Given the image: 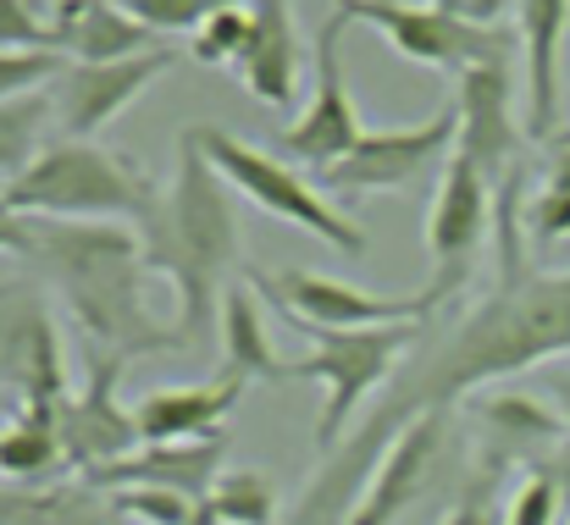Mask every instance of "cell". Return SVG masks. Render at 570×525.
<instances>
[{"label":"cell","instance_id":"cell-2","mask_svg":"<svg viewBox=\"0 0 570 525\" xmlns=\"http://www.w3.org/2000/svg\"><path fill=\"white\" fill-rule=\"evenodd\" d=\"M28 227V266L45 288L67 305L89 349L106 359L184 349L178 327L150 310V255L134 221H50L22 216Z\"/></svg>","mask_w":570,"mask_h":525},{"label":"cell","instance_id":"cell-36","mask_svg":"<svg viewBox=\"0 0 570 525\" xmlns=\"http://www.w3.org/2000/svg\"><path fill=\"white\" fill-rule=\"evenodd\" d=\"M0 255H28V227L11 210H0Z\"/></svg>","mask_w":570,"mask_h":525},{"label":"cell","instance_id":"cell-8","mask_svg":"<svg viewBox=\"0 0 570 525\" xmlns=\"http://www.w3.org/2000/svg\"><path fill=\"white\" fill-rule=\"evenodd\" d=\"M249 288L288 321V327H322V333H366V327H410L432 321L443 310L438 294H366L355 283L322 277V271H249Z\"/></svg>","mask_w":570,"mask_h":525},{"label":"cell","instance_id":"cell-23","mask_svg":"<svg viewBox=\"0 0 570 525\" xmlns=\"http://www.w3.org/2000/svg\"><path fill=\"white\" fill-rule=\"evenodd\" d=\"M61 409L67 404H17V415H6V426H0V476L6 482H39L50 470H67Z\"/></svg>","mask_w":570,"mask_h":525},{"label":"cell","instance_id":"cell-11","mask_svg":"<svg viewBox=\"0 0 570 525\" xmlns=\"http://www.w3.org/2000/svg\"><path fill=\"white\" fill-rule=\"evenodd\" d=\"M344 33H350L344 17H327V22L316 28V50H311V61H316V89H311L305 111H299V117L283 128V139H277V150H283L288 161H305V167H316V172L338 167V161L366 139L361 111H355V95H350V78H344Z\"/></svg>","mask_w":570,"mask_h":525},{"label":"cell","instance_id":"cell-17","mask_svg":"<svg viewBox=\"0 0 570 525\" xmlns=\"http://www.w3.org/2000/svg\"><path fill=\"white\" fill-rule=\"evenodd\" d=\"M570 0H515L521 33V83H527V139L560 133V50H566Z\"/></svg>","mask_w":570,"mask_h":525},{"label":"cell","instance_id":"cell-25","mask_svg":"<svg viewBox=\"0 0 570 525\" xmlns=\"http://www.w3.org/2000/svg\"><path fill=\"white\" fill-rule=\"evenodd\" d=\"M111 493H95L89 482L45 487V493H0V525H111Z\"/></svg>","mask_w":570,"mask_h":525},{"label":"cell","instance_id":"cell-29","mask_svg":"<svg viewBox=\"0 0 570 525\" xmlns=\"http://www.w3.org/2000/svg\"><path fill=\"white\" fill-rule=\"evenodd\" d=\"M111 504H117V515H128V521H145V525H205V504H194L184 493H167V487H122V493H111Z\"/></svg>","mask_w":570,"mask_h":525},{"label":"cell","instance_id":"cell-18","mask_svg":"<svg viewBox=\"0 0 570 525\" xmlns=\"http://www.w3.org/2000/svg\"><path fill=\"white\" fill-rule=\"evenodd\" d=\"M0 376L17 382V404H67V370L56 327L39 305H0Z\"/></svg>","mask_w":570,"mask_h":525},{"label":"cell","instance_id":"cell-33","mask_svg":"<svg viewBox=\"0 0 570 525\" xmlns=\"http://www.w3.org/2000/svg\"><path fill=\"white\" fill-rule=\"evenodd\" d=\"M0 50H56V22H45L33 0H0Z\"/></svg>","mask_w":570,"mask_h":525},{"label":"cell","instance_id":"cell-15","mask_svg":"<svg viewBox=\"0 0 570 525\" xmlns=\"http://www.w3.org/2000/svg\"><path fill=\"white\" fill-rule=\"evenodd\" d=\"M443 454H449V409L410 420V426L393 437V448L377 459V470H372L361 504L350 509V521L344 525H393V521H404V515L426 498V487L438 482Z\"/></svg>","mask_w":570,"mask_h":525},{"label":"cell","instance_id":"cell-12","mask_svg":"<svg viewBox=\"0 0 570 525\" xmlns=\"http://www.w3.org/2000/svg\"><path fill=\"white\" fill-rule=\"evenodd\" d=\"M173 67H178V50L173 44H161L150 56H128V61H67L61 78L50 83L61 139H100Z\"/></svg>","mask_w":570,"mask_h":525},{"label":"cell","instance_id":"cell-28","mask_svg":"<svg viewBox=\"0 0 570 525\" xmlns=\"http://www.w3.org/2000/svg\"><path fill=\"white\" fill-rule=\"evenodd\" d=\"M249 33H255V11L249 6H222L189 33V61L210 67V72L216 67H238L244 50H249Z\"/></svg>","mask_w":570,"mask_h":525},{"label":"cell","instance_id":"cell-38","mask_svg":"<svg viewBox=\"0 0 570 525\" xmlns=\"http://www.w3.org/2000/svg\"><path fill=\"white\" fill-rule=\"evenodd\" d=\"M554 415H560V426H566V437H570V376L554 382Z\"/></svg>","mask_w":570,"mask_h":525},{"label":"cell","instance_id":"cell-5","mask_svg":"<svg viewBox=\"0 0 570 525\" xmlns=\"http://www.w3.org/2000/svg\"><path fill=\"white\" fill-rule=\"evenodd\" d=\"M311 338V349L283 365V376L322 382V415H316V454H333L350 437V420L366 409V398L382 393L399 370L404 354H415L426 321L410 327H366V333H322V327H294Z\"/></svg>","mask_w":570,"mask_h":525},{"label":"cell","instance_id":"cell-16","mask_svg":"<svg viewBox=\"0 0 570 525\" xmlns=\"http://www.w3.org/2000/svg\"><path fill=\"white\" fill-rule=\"evenodd\" d=\"M222 459H227V437H205V443H145L139 454L89 470L78 482H89L95 493H122V487H167L184 493L194 504L210 498V487L222 482Z\"/></svg>","mask_w":570,"mask_h":525},{"label":"cell","instance_id":"cell-4","mask_svg":"<svg viewBox=\"0 0 570 525\" xmlns=\"http://www.w3.org/2000/svg\"><path fill=\"white\" fill-rule=\"evenodd\" d=\"M156 205V182L128 156L100 139H56L45 156L0 188V210L50 216V221H145Z\"/></svg>","mask_w":570,"mask_h":525},{"label":"cell","instance_id":"cell-19","mask_svg":"<svg viewBox=\"0 0 570 525\" xmlns=\"http://www.w3.org/2000/svg\"><path fill=\"white\" fill-rule=\"evenodd\" d=\"M244 376L233 370H216L210 382H194V387H156L134 415H139V437L145 443H205V437H222V420L238 409L244 398Z\"/></svg>","mask_w":570,"mask_h":525},{"label":"cell","instance_id":"cell-9","mask_svg":"<svg viewBox=\"0 0 570 525\" xmlns=\"http://www.w3.org/2000/svg\"><path fill=\"white\" fill-rule=\"evenodd\" d=\"M493 205H499V182L476 161H465L454 150L438 167V194H432V210H426V255H432L426 294H438L443 305L460 299V288L471 283L482 238L493 227Z\"/></svg>","mask_w":570,"mask_h":525},{"label":"cell","instance_id":"cell-13","mask_svg":"<svg viewBox=\"0 0 570 525\" xmlns=\"http://www.w3.org/2000/svg\"><path fill=\"white\" fill-rule=\"evenodd\" d=\"M122 359H106V354H89V370H83V387L67 398L61 409V448H67V470L72 476H89V470H106L128 454L145 448L139 437V415L122 409Z\"/></svg>","mask_w":570,"mask_h":525},{"label":"cell","instance_id":"cell-10","mask_svg":"<svg viewBox=\"0 0 570 525\" xmlns=\"http://www.w3.org/2000/svg\"><path fill=\"white\" fill-rule=\"evenodd\" d=\"M454 145H460V111H454V100H449V106H438L426 122L366 133L338 167L322 172V188H333V194H344V199L399 194V188H410L415 177L443 167V161L454 156Z\"/></svg>","mask_w":570,"mask_h":525},{"label":"cell","instance_id":"cell-27","mask_svg":"<svg viewBox=\"0 0 570 525\" xmlns=\"http://www.w3.org/2000/svg\"><path fill=\"white\" fill-rule=\"evenodd\" d=\"M205 515L216 525H277V482L255 465L222 470V482L205 498Z\"/></svg>","mask_w":570,"mask_h":525},{"label":"cell","instance_id":"cell-30","mask_svg":"<svg viewBox=\"0 0 570 525\" xmlns=\"http://www.w3.org/2000/svg\"><path fill=\"white\" fill-rule=\"evenodd\" d=\"M67 56L61 50H0V100H22L39 95L61 78Z\"/></svg>","mask_w":570,"mask_h":525},{"label":"cell","instance_id":"cell-22","mask_svg":"<svg viewBox=\"0 0 570 525\" xmlns=\"http://www.w3.org/2000/svg\"><path fill=\"white\" fill-rule=\"evenodd\" d=\"M255 33L238 61L244 89L261 106H288L299 89V33H294V0H249Z\"/></svg>","mask_w":570,"mask_h":525},{"label":"cell","instance_id":"cell-20","mask_svg":"<svg viewBox=\"0 0 570 525\" xmlns=\"http://www.w3.org/2000/svg\"><path fill=\"white\" fill-rule=\"evenodd\" d=\"M50 22H56V50L67 61H128L161 50V33L145 28L117 0H61Z\"/></svg>","mask_w":570,"mask_h":525},{"label":"cell","instance_id":"cell-37","mask_svg":"<svg viewBox=\"0 0 570 525\" xmlns=\"http://www.w3.org/2000/svg\"><path fill=\"white\" fill-rule=\"evenodd\" d=\"M443 525H499V515H493V509H488V498L476 493V498H465V504H460Z\"/></svg>","mask_w":570,"mask_h":525},{"label":"cell","instance_id":"cell-1","mask_svg":"<svg viewBox=\"0 0 570 525\" xmlns=\"http://www.w3.org/2000/svg\"><path fill=\"white\" fill-rule=\"evenodd\" d=\"M560 354H570V271H532L521 283H499L460 327H449L432 349L415 354V365L361 415V426L327 454V470L305 487L288 525H344L377 459L410 420L454 409L471 387L521 376Z\"/></svg>","mask_w":570,"mask_h":525},{"label":"cell","instance_id":"cell-24","mask_svg":"<svg viewBox=\"0 0 570 525\" xmlns=\"http://www.w3.org/2000/svg\"><path fill=\"white\" fill-rule=\"evenodd\" d=\"M261 294L255 288H227L222 310H216V333H222V370L244 376V382H283V365L272 349V333L261 321Z\"/></svg>","mask_w":570,"mask_h":525},{"label":"cell","instance_id":"cell-35","mask_svg":"<svg viewBox=\"0 0 570 525\" xmlns=\"http://www.w3.org/2000/svg\"><path fill=\"white\" fill-rule=\"evenodd\" d=\"M543 188H570V133H554L543 139Z\"/></svg>","mask_w":570,"mask_h":525},{"label":"cell","instance_id":"cell-31","mask_svg":"<svg viewBox=\"0 0 570 525\" xmlns=\"http://www.w3.org/2000/svg\"><path fill=\"white\" fill-rule=\"evenodd\" d=\"M122 11H134L145 28H156V33H194L210 11H222V6H238V0H117Z\"/></svg>","mask_w":570,"mask_h":525},{"label":"cell","instance_id":"cell-3","mask_svg":"<svg viewBox=\"0 0 570 525\" xmlns=\"http://www.w3.org/2000/svg\"><path fill=\"white\" fill-rule=\"evenodd\" d=\"M150 271L173 288L178 299V338L194 344L216 327L227 277L238 266V205H233V182L210 167L199 128L178 133V167L156 188L150 216L139 221Z\"/></svg>","mask_w":570,"mask_h":525},{"label":"cell","instance_id":"cell-7","mask_svg":"<svg viewBox=\"0 0 570 525\" xmlns=\"http://www.w3.org/2000/svg\"><path fill=\"white\" fill-rule=\"evenodd\" d=\"M199 145H205L210 167L227 177L255 210H266L272 221H288V227H299V232H311V238H322L327 249L355 255V260L372 249L366 227H355L316 182H305L299 167H288V156L255 150V145L233 139L227 128H199Z\"/></svg>","mask_w":570,"mask_h":525},{"label":"cell","instance_id":"cell-32","mask_svg":"<svg viewBox=\"0 0 570 525\" xmlns=\"http://www.w3.org/2000/svg\"><path fill=\"white\" fill-rule=\"evenodd\" d=\"M560 498H566L560 476L538 465V470L515 487V498H510V509H504V525H554L560 521Z\"/></svg>","mask_w":570,"mask_h":525},{"label":"cell","instance_id":"cell-34","mask_svg":"<svg viewBox=\"0 0 570 525\" xmlns=\"http://www.w3.org/2000/svg\"><path fill=\"white\" fill-rule=\"evenodd\" d=\"M532 244H566L570 238V188H538L521 210Z\"/></svg>","mask_w":570,"mask_h":525},{"label":"cell","instance_id":"cell-6","mask_svg":"<svg viewBox=\"0 0 570 525\" xmlns=\"http://www.w3.org/2000/svg\"><path fill=\"white\" fill-rule=\"evenodd\" d=\"M333 17L350 28L382 33L404 61L432 72H471V67H515L521 33L504 22H465L443 6H410V0H333Z\"/></svg>","mask_w":570,"mask_h":525},{"label":"cell","instance_id":"cell-26","mask_svg":"<svg viewBox=\"0 0 570 525\" xmlns=\"http://www.w3.org/2000/svg\"><path fill=\"white\" fill-rule=\"evenodd\" d=\"M56 122V100L50 89L22 95V100H0V188L17 182L39 156H45V133Z\"/></svg>","mask_w":570,"mask_h":525},{"label":"cell","instance_id":"cell-21","mask_svg":"<svg viewBox=\"0 0 570 525\" xmlns=\"http://www.w3.org/2000/svg\"><path fill=\"white\" fill-rule=\"evenodd\" d=\"M476 426H482V476L504 470V465H538L560 437V415L543 409L527 393H493L476 398Z\"/></svg>","mask_w":570,"mask_h":525},{"label":"cell","instance_id":"cell-14","mask_svg":"<svg viewBox=\"0 0 570 525\" xmlns=\"http://www.w3.org/2000/svg\"><path fill=\"white\" fill-rule=\"evenodd\" d=\"M454 111H460V156L476 161L493 182L515 172V150L527 133V83L515 67H471L454 83Z\"/></svg>","mask_w":570,"mask_h":525}]
</instances>
